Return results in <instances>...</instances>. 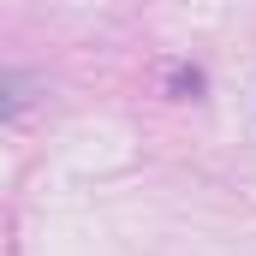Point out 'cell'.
<instances>
[{
  "instance_id": "6da1fadb",
  "label": "cell",
  "mask_w": 256,
  "mask_h": 256,
  "mask_svg": "<svg viewBox=\"0 0 256 256\" xmlns=\"http://www.w3.org/2000/svg\"><path fill=\"white\" fill-rule=\"evenodd\" d=\"M30 90H36V78H0V120L30 108Z\"/></svg>"
}]
</instances>
